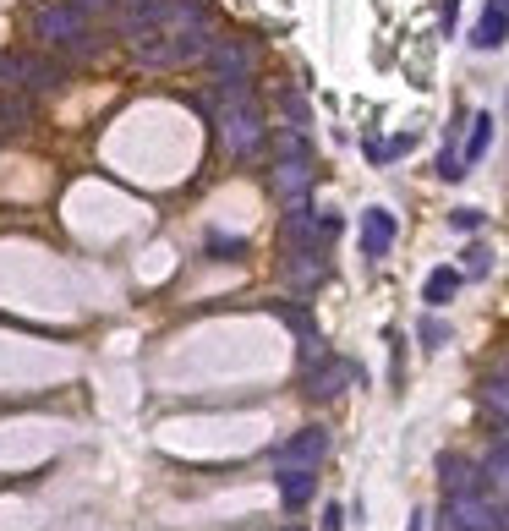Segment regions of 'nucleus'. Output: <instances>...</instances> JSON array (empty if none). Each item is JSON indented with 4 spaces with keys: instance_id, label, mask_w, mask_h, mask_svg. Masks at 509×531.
Instances as JSON below:
<instances>
[{
    "instance_id": "8",
    "label": "nucleus",
    "mask_w": 509,
    "mask_h": 531,
    "mask_svg": "<svg viewBox=\"0 0 509 531\" xmlns=\"http://www.w3.org/2000/svg\"><path fill=\"white\" fill-rule=\"evenodd\" d=\"M323 274H329V263H323L318 247H285V280L302 285V291H318Z\"/></svg>"
},
{
    "instance_id": "14",
    "label": "nucleus",
    "mask_w": 509,
    "mask_h": 531,
    "mask_svg": "<svg viewBox=\"0 0 509 531\" xmlns=\"http://www.w3.org/2000/svg\"><path fill=\"white\" fill-rule=\"evenodd\" d=\"M312 493H318V477H312V471H280V504L285 510H302Z\"/></svg>"
},
{
    "instance_id": "9",
    "label": "nucleus",
    "mask_w": 509,
    "mask_h": 531,
    "mask_svg": "<svg viewBox=\"0 0 509 531\" xmlns=\"http://www.w3.org/2000/svg\"><path fill=\"white\" fill-rule=\"evenodd\" d=\"M351 378H356L351 362H340V356H323L318 367H307V395H312V400H329V395H340Z\"/></svg>"
},
{
    "instance_id": "18",
    "label": "nucleus",
    "mask_w": 509,
    "mask_h": 531,
    "mask_svg": "<svg viewBox=\"0 0 509 531\" xmlns=\"http://www.w3.org/2000/svg\"><path fill=\"white\" fill-rule=\"evenodd\" d=\"M274 159H307V132L302 126H280V132H274Z\"/></svg>"
},
{
    "instance_id": "26",
    "label": "nucleus",
    "mask_w": 509,
    "mask_h": 531,
    "mask_svg": "<svg viewBox=\"0 0 509 531\" xmlns=\"http://www.w3.org/2000/svg\"><path fill=\"white\" fill-rule=\"evenodd\" d=\"M345 526V510L340 504H329V510H323V531H340Z\"/></svg>"
},
{
    "instance_id": "13",
    "label": "nucleus",
    "mask_w": 509,
    "mask_h": 531,
    "mask_svg": "<svg viewBox=\"0 0 509 531\" xmlns=\"http://www.w3.org/2000/svg\"><path fill=\"white\" fill-rule=\"evenodd\" d=\"M438 471H444V493H466V488H482V471L477 466H471V460L466 455H444V460H438Z\"/></svg>"
},
{
    "instance_id": "11",
    "label": "nucleus",
    "mask_w": 509,
    "mask_h": 531,
    "mask_svg": "<svg viewBox=\"0 0 509 531\" xmlns=\"http://www.w3.org/2000/svg\"><path fill=\"white\" fill-rule=\"evenodd\" d=\"M504 39H509V0H488V11H482L471 44H477V50H499Z\"/></svg>"
},
{
    "instance_id": "4",
    "label": "nucleus",
    "mask_w": 509,
    "mask_h": 531,
    "mask_svg": "<svg viewBox=\"0 0 509 531\" xmlns=\"http://www.w3.org/2000/svg\"><path fill=\"white\" fill-rule=\"evenodd\" d=\"M444 515L455 521L460 531H504V510L488 499L482 488H466V493H449Z\"/></svg>"
},
{
    "instance_id": "25",
    "label": "nucleus",
    "mask_w": 509,
    "mask_h": 531,
    "mask_svg": "<svg viewBox=\"0 0 509 531\" xmlns=\"http://www.w3.org/2000/svg\"><path fill=\"white\" fill-rule=\"evenodd\" d=\"M72 11H83V17H104V11L115 6V0H66Z\"/></svg>"
},
{
    "instance_id": "1",
    "label": "nucleus",
    "mask_w": 509,
    "mask_h": 531,
    "mask_svg": "<svg viewBox=\"0 0 509 531\" xmlns=\"http://www.w3.org/2000/svg\"><path fill=\"white\" fill-rule=\"evenodd\" d=\"M214 126H219V143H225L230 159H258L263 143H269V126H263V110H258V99H252V83L219 88Z\"/></svg>"
},
{
    "instance_id": "21",
    "label": "nucleus",
    "mask_w": 509,
    "mask_h": 531,
    "mask_svg": "<svg viewBox=\"0 0 509 531\" xmlns=\"http://www.w3.org/2000/svg\"><path fill=\"white\" fill-rule=\"evenodd\" d=\"M493 269V252L488 247H466V269H460V274H471V280H482V274H488Z\"/></svg>"
},
{
    "instance_id": "19",
    "label": "nucleus",
    "mask_w": 509,
    "mask_h": 531,
    "mask_svg": "<svg viewBox=\"0 0 509 531\" xmlns=\"http://www.w3.org/2000/svg\"><path fill=\"white\" fill-rule=\"evenodd\" d=\"M482 482H488V488H499V493H509V444H499L488 460H482Z\"/></svg>"
},
{
    "instance_id": "10",
    "label": "nucleus",
    "mask_w": 509,
    "mask_h": 531,
    "mask_svg": "<svg viewBox=\"0 0 509 531\" xmlns=\"http://www.w3.org/2000/svg\"><path fill=\"white\" fill-rule=\"evenodd\" d=\"M395 214L389 209H367L362 214V252L367 258H389V247H395Z\"/></svg>"
},
{
    "instance_id": "2",
    "label": "nucleus",
    "mask_w": 509,
    "mask_h": 531,
    "mask_svg": "<svg viewBox=\"0 0 509 531\" xmlns=\"http://www.w3.org/2000/svg\"><path fill=\"white\" fill-rule=\"evenodd\" d=\"M33 39L50 44V50H66V55H94V28L66 0H50V6L33 11Z\"/></svg>"
},
{
    "instance_id": "15",
    "label": "nucleus",
    "mask_w": 509,
    "mask_h": 531,
    "mask_svg": "<svg viewBox=\"0 0 509 531\" xmlns=\"http://www.w3.org/2000/svg\"><path fill=\"white\" fill-rule=\"evenodd\" d=\"M33 115V99L17 94V88H0V126H28Z\"/></svg>"
},
{
    "instance_id": "24",
    "label": "nucleus",
    "mask_w": 509,
    "mask_h": 531,
    "mask_svg": "<svg viewBox=\"0 0 509 531\" xmlns=\"http://www.w3.org/2000/svg\"><path fill=\"white\" fill-rule=\"evenodd\" d=\"M449 225H455V230H482V209H455V214H449Z\"/></svg>"
},
{
    "instance_id": "16",
    "label": "nucleus",
    "mask_w": 509,
    "mask_h": 531,
    "mask_svg": "<svg viewBox=\"0 0 509 531\" xmlns=\"http://www.w3.org/2000/svg\"><path fill=\"white\" fill-rule=\"evenodd\" d=\"M482 411L509 422V378H488V384H482Z\"/></svg>"
},
{
    "instance_id": "3",
    "label": "nucleus",
    "mask_w": 509,
    "mask_h": 531,
    "mask_svg": "<svg viewBox=\"0 0 509 531\" xmlns=\"http://www.w3.org/2000/svg\"><path fill=\"white\" fill-rule=\"evenodd\" d=\"M61 61L50 55H28V50H6L0 55V88H17V94H55L61 88Z\"/></svg>"
},
{
    "instance_id": "5",
    "label": "nucleus",
    "mask_w": 509,
    "mask_h": 531,
    "mask_svg": "<svg viewBox=\"0 0 509 531\" xmlns=\"http://www.w3.org/2000/svg\"><path fill=\"white\" fill-rule=\"evenodd\" d=\"M323 455H329V427H302L274 449V471H318Z\"/></svg>"
},
{
    "instance_id": "20",
    "label": "nucleus",
    "mask_w": 509,
    "mask_h": 531,
    "mask_svg": "<svg viewBox=\"0 0 509 531\" xmlns=\"http://www.w3.org/2000/svg\"><path fill=\"white\" fill-rule=\"evenodd\" d=\"M416 340H422L427 351H438V345L449 340V323H438V318H422V329H416Z\"/></svg>"
},
{
    "instance_id": "22",
    "label": "nucleus",
    "mask_w": 509,
    "mask_h": 531,
    "mask_svg": "<svg viewBox=\"0 0 509 531\" xmlns=\"http://www.w3.org/2000/svg\"><path fill=\"white\" fill-rule=\"evenodd\" d=\"M438 176H444V181H460V176H466V159H460L455 148H444V154H438Z\"/></svg>"
},
{
    "instance_id": "29",
    "label": "nucleus",
    "mask_w": 509,
    "mask_h": 531,
    "mask_svg": "<svg viewBox=\"0 0 509 531\" xmlns=\"http://www.w3.org/2000/svg\"><path fill=\"white\" fill-rule=\"evenodd\" d=\"M504 531H509V504H504Z\"/></svg>"
},
{
    "instance_id": "27",
    "label": "nucleus",
    "mask_w": 509,
    "mask_h": 531,
    "mask_svg": "<svg viewBox=\"0 0 509 531\" xmlns=\"http://www.w3.org/2000/svg\"><path fill=\"white\" fill-rule=\"evenodd\" d=\"M422 521H427V515H422V510H416V515H411V526H406V531H422Z\"/></svg>"
},
{
    "instance_id": "23",
    "label": "nucleus",
    "mask_w": 509,
    "mask_h": 531,
    "mask_svg": "<svg viewBox=\"0 0 509 531\" xmlns=\"http://www.w3.org/2000/svg\"><path fill=\"white\" fill-rule=\"evenodd\" d=\"M208 252H225V258H236V252H247V241H236V236H208Z\"/></svg>"
},
{
    "instance_id": "17",
    "label": "nucleus",
    "mask_w": 509,
    "mask_h": 531,
    "mask_svg": "<svg viewBox=\"0 0 509 531\" xmlns=\"http://www.w3.org/2000/svg\"><path fill=\"white\" fill-rule=\"evenodd\" d=\"M488 143H493V115H477V121H471V137H466V165H477L482 154H488Z\"/></svg>"
},
{
    "instance_id": "7",
    "label": "nucleus",
    "mask_w": 509,
    "mask_h": 531,
    "mask_svg": "<svg viewBox=\"0 0 509 531\" xmlns=\"http://www.w3.org/2000/svg\"><path fill=\"white\" fill-rule=\"evenodd\" d=\"M307 187H312V159H274L269 170V192L280 203H307Z\"/></svg>"
},
{
    "instance_id": "28",
    "label": "nucleus",
    "mask_w": 509,
    "mask_h": 531,
    "mask_svg": "<svg viewBox=\"0 0 509 531\" xmlns=\"http://www.w3.org/2000/svg\"><path fill=\"white\" fill-rule=\"evenodd\" d=\"M438 531H460V526H455V521H449V515H444V521H438Z\"/></svg>"
},
{
    "instance_id": "12",
    "label": "nucleus",
    "mask_w": 509,
    "mask_h": 531,
    "mask_svg": "<svg viewBox=\"0 0 509 531\" xmlns=\"http://www.w3.org/2000/svg\"><path fill=\"white\" fill-rule=\"evenodd\" d=\"M460 280H466V274L449 269V263H444V269H433V274H427V285H422V302L427 307H449V302H455V291H460Z\"/></svg>"
},
{
    "instance_id": "6",
    "label": "nucleus",
    "mask_w": 509,
    "mask_h": 531,
    "mask_svg": "<svg viewBox=\"0 0 509 531\" xmlns=\"http://www.w3.org/2000/svg\"><path fill=\"white\" fill-rule=\"evenodd\" d=\"M208 72H214V88L252 83V44L247 39H214V50H208Z\"/></svg>"
}]
</instances>
